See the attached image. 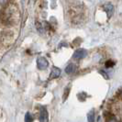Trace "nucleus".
I'll list each match as a JSON object with an SVG mask.
<instances>
[{
    "instance_id": "f257e3e1",
    "label": "nucleus",
    "mask_w": 122,
    "mask_h": 122,
    "mask_svg": "<svg viewBox=\"0 0 122 122\" xmlns=\"http://www.w3.org/2000/svg\"><path fill=\"white\" fill-rule=\"evenodd\" d=\"M37 66L40 70H46L48 66H49V62L46 60L45 57L43 56H40L37 59Z\"/></svg>"
},
{
    "instance_id": "f03ea898",
    "label": "nucleus",
    "mask_w": 122,
    "mask_h": 122,
    "mask_svg": "<svg viewBox=\"0 0 122 122\" xmlns=\"http://www.w3.org/2000/svg\"><path fill=\"white\" fill-rule=\"evenodd\" d=\"M87 55V51L84 49H79L74 51L73 57L74 59H83Z\"/></svg>"
},
{
    "instance_id": "7ed1b4c3",
    "label": "nucleus",
    "mask_w": 122,
    "mask_h": 122,
    "mask_svg": "<svg viewBox=\"0 0 122 122\" xmlns=\"http://www.w3.org/2000/svg\"><path fill=\"white\" fill-rule=\"evenodd\" d=\"M60 74H61V69L56 67V66H53L51 68V74L49 76V79L51 80L53 79V78H57L60 76Z\"/></svg>"
},
{
    "instance_id": "20e7f679",
    "label": "nucleus",
    "mask_w": 122,
    "mask_h": 122,
    "mask_svg": "<svg viewBox=\"0 0 122 122\" xmlns=\"http://www.w3.org/2000/svg\"><path fill=\"white\" fill-rule=\"evenodd\" d=\"M103 8H104L105 11L107 13V17H108V18H110V17L112 16V13H113V11H114V6H113L111 3H108V4H106V5H104Z\"/></svg>"
},
{
    "instance_id": "39448f33",
    "label": "nucleus",
    "mask_w": 122,
    "mask_h": 122,
    "mask_svg": "<svg viewBox=\"0 0 122 122\" xmlns=\"http://www.w3.org/2000/svg\"><path fill=\"white\" fill-rule=\"evenodd\" d=\"M48 111L47 109L43 107H41V117H40V121H48Z\"/></svg>"
},
{
    "instance_id": "423d86ee",
    "label": "nucleus",
    "mask_w": 122,
    "mask_h": 122,
    "mask_svg": "<svg viewBox=\"0 0 122 122\" xmlns=\"http://www.w3.org/2000/svg\"><path fill=\"white\" fill-rule=\"evenodd\" d=\"M76 71V66L73 64V63H70L68 64L67 67L65 68V73L67 74H71V73H73Z\"/></svg>"
},
{
    "instance_id": "0eeeda50",
    "label": "nucleus",
    "mask_w": 122,
    "mask_h": 122,
    "mask_svg": "<svg viewBox=\"0 0 122 122\" xmlns=\"http://www.w3.org/2000/svg\"><path fill=\"white\" fill-rule=\"evenodd\" d=\"M87 120L89 122H93L95 120V111L91 110L89 113H88V116H87Z\"/></svg>"
},
{
    "instance_id": "6e6552de",
    "label": "nucleus",
    "mask_w": 122,
    "mask_h": 122,
    "mask_svg": "<svg viewBox=\"0 0 122 122\" xmlns=\"http://www.w3.org/2000/svg\"><path fill=\"white\" fill-rule=\"evenodd\" d=\"M33 120L32 117H31L30 113H27L26 116H25V121H28V122H31Z\"/></svg>"
},
{
    "instance_id": "1a4fd4ad",
    "label": "nucleus",
    "mask_w": 122,
    "mask_h": 122,
    "mask_svg": "<svg viewBox=\"0 0 122 122\" xmlns=\"http://www.w3.org/2000/svg\"><path fill=\"white\" fill-rule=\"evenodd\" d=\"M114 64H115V63H114L113 61H107V67H112Z\"/></svg>"
},
{
    "instance_id": "9d476101",
    "label": "nucleus",
    "mask_w": 122,
    "mask_h": 122,
    "mask_svg": "<svg viewBox=\"0 0 122 122\" xmlns=\"http://www.w3.org/2000/svg\"><path fill=\"white\" fill-rule=\"evenodd\" d=\"M70 91V87H68L67 89H65V97H63V100H65L66 98H67V96H68V93Z\"/></svg>"
},
{
    "instance_id": "9b49d317",
    "label": "nucleus",
    "mask_w": 122,
    "mask_h": 122,
    "mask_svg": "<svg viewBox=\"0 0 122 122\" xmlns=\"http://www.w3.org/2000/svg\"><path fill=\"white\" fill-rule=\"evenodd\" d=\"M8 1H9V0H0V5L4 6V5H6Z\"/></svg>"
},
{
    "instance_id": "f8f14e48",
    "label": "nucleus",
    "mask_w": 122,
    "mask_h": 122,
    "mask_svg": "<svg viewBox=\"0 0 122 122\" xmlns=\"http://www.w3.org/2000/svg\"><path fill=\"white\" fill-rule=\"evenodd\" d=\"M100 73H102V74H104V76H105V77H106V78H107V77H108V76H107V74H106V73H104V71H100Z\"/></svg>"
}]
</instances>
